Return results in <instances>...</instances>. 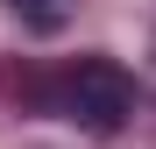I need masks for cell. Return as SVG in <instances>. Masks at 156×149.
I'll return each instance as SVG.
<instances>
[{
	"instance_id": "2",
	"label": "cell",
	"mask_w": 156,
	"mask_h": 149,
	"mask_svg": "<svg viewBox=\"0 0 156 149\" xmlns=\"http://www.w3.org/2000/svg\"><path fill=\"white\" fill-rule=\"evenodd\" d=\"M14 14L29 21L36 36H57L64 21H71V0H14Z\"/></svg>"
},
{
	"instance_id": "1",
	"label": "cell",
	"mask_w": 156,
	"mask_h": 149,
	"mask_svg": "<svg viewBox=\"0 0 156 149\" xmlns=\"http://www.w3.org/2000/svg\"><path fill=\"white\" fill-rule=\"evenodd\" d=\"M64 121H78L85 135H121L128 114H135V71L114 57H78L64 78Z\"/></svg>"
}]
</instances>
